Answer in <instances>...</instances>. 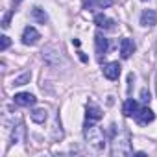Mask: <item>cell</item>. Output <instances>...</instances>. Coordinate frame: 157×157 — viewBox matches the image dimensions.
I'll use <instances>...</instances> for the list:
<instances>
[{
    "label": "cell",
    "mask_w": 157,
    "mask_h": 157,
    "mask_svg": "<svg viewBox=\"0 0 157 157\" xmlns=\"http://www.w3.org/2000/svg\"><path fill=\"white\" fill-rule=\"evenodd\" d=\"M133 151L131 148V135L128 129H120L118 133H115L113 140H111V155L115 157H124L129 155Z\"/></svg>",
    "instance_id": "1"
},
{
    "label": "cell",
    "mask_w": 157,
    "mask_h": 157,
    "mask_svg": "<svg viewBox=\"0 0 157 157\" xmlns=\"http://www.w3.org/2000/svg\"><path fill=\"white\" fill-rule=\"evenodd\" d=\"M83 135H85L87 144H91L96 150H104V146H105V133L100 128H96L94 124L93 126H85Z\"/></svg>",
    "instance_id": "2"
},
{
    "label": "cell",
    "mask_w": 157,
    "mask_h": 157,
    "mask_svg": "<svg viewBox=\"0 0 157 157\" xmlns=\"http://www.w3.org/2000/svg\"><path fill=\"white\" fill-rule=\"evenodd\" d=\"M43 59H44V63H46L48 67H59L61 63H67L63 52H61L57 46H52V44L43 50Z\"/></svg>",
    "instance_id": "3"
},
{
    "label": "cell",
    "mask_w": 157,
    "mask_h": 157,
    "mask_svg": "<svg viewBox=\"0 0 157 157\" xmlns=\"http://www.w3.org/2000/svg\"><path fill=\"white\" fill-rule=\"evenodd\" d=\"M102 72H104V76L107 78V80H111V82H115V80H118V78H120V72H122V67L118 65V61H111V63H107V65H104V68H102Z\"/></svg>",
    "instance_id": "4"
},
{
    "label": "cell",
    "mask_w": 157,
    "mask_h": 157,
    "mask_svg": "<svg viewBox=\"0 0 157 157\" xmlns=\"http://www.w3.org/2000/svg\"><path fill=\"white\" fill-rule=\"evenodd\" d=\"M39 39H41V33H39L33 26H26V28H24V32H22V43H24L26 46L37 44Z\"/></svg>",
    "instance_id": "5"
},
{
    "label": "cell",
    "mask_w": 157,
    "mask_h": 157,
    "mask_svg": "<svg viewBox=\"0 0 157 157\" xmlns=\"http://www.w3.org/2000/svg\"><path fill=\"white\" fill-rule=\"evenodd\" d=\"M102 117H104L102 109H100L98 105H94V104H89V105H87V113H85V126H93V124L98 122Z\"/></svg>",
    "instance_id": "6"
},
{
    "label": "cell",
    "mask_w": 157,
    "mask_h": 157,
    "mask_svg": "<svg viewBox=\"0 0 157 157\" xmlns=\"http://www.w3.org/2000/svg\"><path fill=\"white\" fill-rule=\"evenodd\" d=\"M135 120H137V124L146 126V124H150V122H153V120H155V113H153L150 107H140V109H139V113L135 115Z\"/></svg>",
    "instance_id": "7"
},
{
    "label": "cell",
    "mask_w": 157,
    "mask_h": 157,
    "mask_svg": "<svg viewBox=\"0 0 157 157\" xmlns=\"http://www.w3.org/2000/svg\"><path fill=\"white\" fill-rule=\"evenodd\" d=\"M13 102H15L17 105H21V107H30V105H35L37 98H35L32 93H19V94L13 96Z\"/></svg>",
    "instance_id": "8"
},
{
    "label": "cell",
    "mask_w": 157,
    "mask_h": 157,
    "mask_svg": "<svg viewBox=\"0 0 157 157\" xmlns=\"http://www.w3.org/2000/svg\"><path fill=\"white\" fill-rule=\"evenodd\" d=\"M94 46H96V54H98V59H102V56H105L107 54V50H109V41L98 32L96 35H94Z\"/></svg>",
    "instance_id": "9"
},
{
    "label": "cell",
    "mask_w": 157,
    "mask_h": 157,
    "mask_svg": "<svg viewBox=\"0 0 157 157\" xmlns=\"http://www.w3.org/2000/svg\"><path fill=\"white\" fill-rule=\"evenodd\" d=\"M157 24V13L153 10H144L140 13V26L144 28H153Z\"/></svg>",
    "instance_id": "10"
},
{
    "label": "cell",
    "mask_w": 157,
    "mask_h": 157,
    "mask_svg": "<svg viewBox=\"0 0 157 157\" xmlns=\"http://www.w3.org/2000/svg\"><path fill=\"white\" fill-rule=\"evenodd\" d=\"M139 109H140V105H139V102L137 100H133V98H128L126 102H124V105H122V113H124V117H133L135 118V115L139 113Z\"/></svg>",
    "instance_id": "11"
},
{
    "label": "cell",
    "mask_w": 157,
    "mask_h": 157,
    "mask_svg": "<svg viewBox=\"0 0 157 157\" xmlns=\"http://www.w3.org/2000/svg\"><path fill=\"white\" fill-rule=\"evenodd\" d=\"M24 139H26V128L22 122H19L11 131V144H21L24 142Z\"/></svg>",
    "instance_id": "12"
},
{
    "label": "cell",
    "mask_w": 157,
    "mask_h": 157,
    "mask_svg": "<svg viewBox=\"0 0 157 157\" xmlns=\"http://www.w3.org/2000/svg\"><path fill=\"white\" fill-rule=\"evenodd\" d=\"M94 24H96L98 28L111 30V28L115 26V21H113V19H109V17H107V15H104V13H98V15L94 17Z\"/></svg>",
    "instance_id": "13"
},
{
    "label": "cell",
    "mask_w": 157,
    "mask_h": 157,
    "mask_svg": "<svg viewBox=\"0 0 157 157\" xmlns=\"http://www.w3.org/2000/svg\"><path fill=\"white\" fill-rule=\"evenodd\" d=\"M133 52H135V44H133V41H129V39H122V41H120V56H122V59L131 57Z\"/></svg>",
    "instance_id": "14"
},
{
    "label": "cell",
    "mask_w": 157,
    "mask_h": 157,
    "mask_svg": "<svg viewBox=\"0 0 157 157\" xmlns=\"http://www.w3.org/2000/svg\"><path fill=\"white\" fill-rule=\"evenodd\" d=\"M30 118H32L35 124H44L46 118H48V113H46V109H33V111L30 113Z\"/></svg>",
    "instance_id": "15"
},
{
    "label": "cell",
    "mask_w": 157,
    "mask_h": 157,
    "mask_svg": "<svg viewBox=\"0 0 157 157\" xmlns=\"http://www.w3.org/2000/svg\"><path fill=\"white\" fill-rule=\"evenodd\" d=\"M32 19H33L35 22H39V24H46V22H48V15H46V11L41 10V8H33V10H32Z\"/></svg>",
    "instance_id": "16"
},
{
    "label": "cell",
    "mask_w": 157,
    "mask_h": 157,
    "mask_svg": "<svg viewBox=\"0 0 157 157\" xmlns=\"http://www.w3.org/2000/svg\"><path fill=\"white\" fill-rule=\"evenodd\" d=\"M30 80H32V72H22L21 76H17L15 80H13V85H15V87H21V85L30 83Z\"/></svg>",
    "instance_id": "17"
},
{
    "label": "cell",
    "mask_w": 157,
    "mask_h": 157,
    "mask_svg": "<svg viewBox=\"0 0 157 157\" xmlns=\"http://www.w3.org/2000/svg\"><path fill=\"white\" fill-rule=\"evenodd\" d=\"M10 44H11V41H10V37L8 35H2V37H0V50H8L10 48Z\"/></svg>",
    "instance_id": "18"
},
{
    "label": "cell",
    "mask_w": 157,
    "mask_h": 157,
    "mask_svg": "<svg viewBox=\"0 0 157 157\" xmlns=\"http://www.w3.org/2000/svg\"><path fill=\"white\" fill-rule=\"evenodd\" d=\"M96 6H98V0H83V10H89V11H93Z\"/></svg>",
    "instance_id": "19"
},
{
    "label": "cell",
    "mask_w": 157,
    "mask_h": 157,
    "mask_svg": "<svg viewBox=\"0 0 157 157\" xmlns=\"http://www.w3.org/2000/svg\"><path fill=\"white\" fill-rule=\"evenodd\" d=\"M140 100H142L144 104H148V102H150V93H148L146 89H142V91H140Z\"/></svg>",
    "instance_id": "20"
},
{
    "label": "cell",
    "mask_w": 157,
    "mask_h": 157,
    "mask_svg": "<svg viewBox=\"0 0 157 157\" xmlns=\"http://www.w3.org/2000/svg\"><path fill=\"white\" fill-rule=\"evenodd\" d=\"M111 4H113V0H98V8H104V10L109 8Z\"/></svg>",
    "instance_id": "21"
},
{
    "label": "cell",
    "mask_w": 157,
    "mask_h": 157,
    "mask_svg": "<svg viewBox=\"0 0 157 157\" xmlns=\"http://www.w3.org/2000/svg\"><path fill=\"white\" fill-rule=\"evenodd\" d=\"M13 11H15V10H11V11H8V13H6L4 22H2V26H4V28H8V26H10V19H11V13H13Z\"/></svg>",
    "instance_id": "22"
},
{
    "label": "cell",
    "mask_w": 157,
    "mask_h": 157,
    "mask_svg": "<svg viewBox=\"0 0 157 157\" xmlns=\"http://www.w3.org/2000/svg\"><path fill=\"white\" fill-rule=\"evenodd\" d=\"M78 54H80V59H82V61H83V63H87V56H85V54H83V52H78Z\"/></svg>",
    "instance_id": "23"
},
{
    "label": "cell",
    "mask_w": 157,
    "mask_h": 157,
    "mask_svg": "<svg viewBox=\"0 0 157 157\" xmlns=\"http://www.w3.org/2000/svg\"><path fill=\"white\" fill-rule=\"evenodd\" d=\"M19 4H21V0H13V6H15V8H17Z\"/></svg>",
    "instance_id": "24"
},
{
    "label": "cell",
    "mask_w": 157,
    "mask_h": 157,
    "mask_svg": "<svg viewBox=\"0 0 157 157\" xmlns=\"http://www.w3.org/2000/svg\"><path fill=\"white\" fill-rule=\"evenodd\" d=\"M155 93H157V76H155Z\"/></svg>",
    "instance_id": "25"
},
{
    "label": "cell",
    "mask_w": 157,
    "mask_h": 157,
    "mask_svg": "<svg viewBox=\"0 0 157 157\" xmlns=\"http://www.w3.org/2000/svg\"><path fill=\"white\" fill-rule=\"evenodd\" d=\"M142 2H146V0H142Z\"/></svg>",
    "instance_id": "26"
}]
</instances>
